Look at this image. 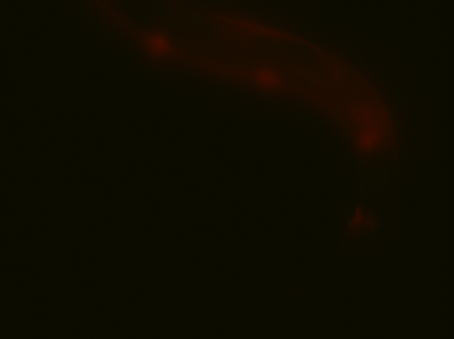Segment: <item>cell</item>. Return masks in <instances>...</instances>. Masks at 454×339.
<instances>
[{"label":"cell","instance_id":"7a4b0ae2","mask_svg":"<svg viewBox=\"0 0 454 339\" xmlns=\"http://www.w3.org/2000/svg\"><path fill=\"white\" fill-rule=\"evenodd\" d=\"M124 35L147 60L159 66L174 62L183 52H192L189 45L176 36L161 18L140 24Z\"/></svg>","mask_w":454,"mask_h":339},{"label":"cell","instance_id":"6da1fadb","mask_svg":"<svg viewBox=\"0 0 454 339\" xmlns=\"http://www.w3.org/2000/svg\"><path fill=\"white\" fill-rule=\"evenodd\" d=\"M164 24L189 45L192 52L219 54L226 47L212 28L209 6L190 0H163Z\"/></svg>","mask_w":454,"mask_h":339}]
</instances>
